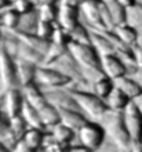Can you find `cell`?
<instances>
[{
  "instance_id": "ba28073f",
  "label": "cell",
  "mask_w": 142,
  "mask_h": 152,
  "mask_svg": "<svg viewBox=\"0 0 142 152\" xmlns=\"http://www.w3.org/2000/svg\"><path fill=\"white\" fill-rule=\"evenodd\" d=\"M15 87H20L15 58L0 48V93Z\"/></svg>"
},
{
  "instance_id": "3957f363",
  "label": "cell",
  "mask_w": 142,
  "mask_h": 152,
  "mask_svg": "<svg viewBox=\"0 0 142 152\" xmlns=\"http://www.w3.org/2000/svg\"><path fill=\"white\" fill-rule=\"evenodd\" d=\"M72 96L76 101L77 108L84 113L90 120H98L108 111L105 100L95 96L90 88L71 86Z\"/></svg>"
},
{
  "instance_id": "2e32d148",
  "label": "cell",
  "mask_w": 142,
  "mask_h": 152,
  "mask_svg": "<svg viewBox=\"0 0 142 152\" xmlns=\"http://www.w3.org/2000/svg\"><path fill=\"white\" fill-rule=\"evenodd\" d=\"M58 111H59V122L66 124L68 127H71L75 132H77L88 120V118L80 109H58Z\"/></svg>"
},
{
  "instance_id": "277c9868",
  "label": "cell",
  "mask_w": 142,
  "mask_h": 152,
  "mask_svg": "<svg viewBox=\"0 0 142 152\" xmlns=\"http://www.w3.org/2000/svg\"><path fill=\"white\" fill-rule=\"evenodd\" d=\"M106 133L98 120H87L76 132V141L91 152H99L106 144Z\"/></svg>"
},
{
  "instance_id": "f6af8a7d",
  "label": "cell",
  "mask_w": 142,
  "mask_h": 152,
  "mask_svg": "<svg viewBox=\"0 0 142 152\" xmlns=\"http://www.w3.org/2000/svg\"><path fill=\"white\" fill-rule=\"evenodd\" d=\"M117 1L122 4V6H124L126 8H130V7H133V6H135L139 0H117Z\"/></svg>"
},
{
  "instance_id": "f35d334b",
  "label": "cell",
  "mask_w": 142,
  "mask_h": 152,
  "mask_svg": "<svg viewBox=\"0 0 142 152\" xmlns=\"http://www.w3.org/2000/svg\"><path fill=\"white\" fill-rule=\"evenodd\" d=\"M68 147H69V145H63V144H59V142L54 141L51 144H48L47 147L43 149V152H66Z\"/></svg>"
},
{
  "instance_id": "9c48e42d",
  "label": "cell",
  "mask_w": 142,
  "mask_h": 152,
  "mask_svg": "<svg viewBox=\"0 0 142 152\" xmlns=\"http://www.w3.org/2000/svg\"><path fill=\"white\" fill-rule=\"evenodd\" d=\"M57 4H58L57 25L62 26V28L71 32L76 25H79L82 22L80 4L75 3L73 0H59Z\"/></svg>"
},
{
  "instance_id": "ac0fdd59",
  "label": "cell",
  "mask_w": 142,
  "mask_h": 152,
  "mask_svg": "<svg viewBox=\"0 0 142 152\" xmlns=\"http://www.w3.org/2000/svg\"><path fill=\"white\" fill-rule=\"evenodd\" d=\"M47 132L51 134L54 141L59 142V144L71 145L76 141V132L72 130L71 127H68L66 124L61 123V122L57 123L55 126H52L51 129H48Z\"/></svg>"
},
{
  "instance_id": "d6a6232c",
  "label": "cell",
  "mask_w": 142,
  "mask_h": 152,
  "mask_svg": "<svg viewBox=\"0 0 142 152\" xmlns=\"http://www.w3.org/2000/svg\"><path fill=\"white\" fill-rule=\"evenodd\" d=\"M8 129L14 133V136L18 138V140H22V137L25 136V133L28 132V123L25 122V119L21 115L14 116V118H10L8 119Z\"/></svg>"
},
{
  "instance_id": "e575fe53",
  "label": "cell",
  "mask_w": 142,
  "mask_h": 152,
  "mask_svg": "<svg viewBox=\"0 0 142 152\" xmlns=\"http://www.w3.org/2000/svg\"><path fill=\"white\" fill-rule=\"evenodd\" d=\"M50 42H51V43H55V44H59V46H63V47H68V46L72 43L71 32L55 24V29H54V32H52V36H51V39H50Z\"/></svg>"
},
{
  "instance_id": "ab89813d",
  "label": "cell",
  "mask_w": 142,
  "mask_h": 152,
  "mask_svg": "<svg viewBox=\"0 0 142 152\" xmlns=\"http://www.w3.org/2000/svg\"><path fill=\"white\" fill-rule=\"evenodd\" d=\"M12 152H35V151H33L24 140H20L17 142L15 147L12 148Z\"/></svg>"
},
{
  "instance_id": "6f0895ef",
  "label": "cell",
  "mask_w": 142,
  "mask_h": 152,
  "mask_svg": "<svg viewBox=\"0 0 142 152\" xmlns=\"http://www.w3.org/2000/svg\"><path fill=\"white\" fill-rule=\"evenodd\" d=\"M40 152H43V151H40Z\"/></svg>"
},
{
  "instance_id": "f546056e",
  "label": "cell",
  "mask_w": 142,
  "mask_h": 152,
  "mask_svg": "<svg viewBox=\"0 0 142 152\" xmlns=\"http://www.w3.org/2000/svg\"><path fill=\"white\" fill-rule=\"evenodd\" d=\"M21 116L25 119V122L28 123L29 127H35V129H44L43 122L40 119L39 111L36 108H33L32 105H29L28 102H25L21 111Z\"/></svg>"
},
{
  "instance_id": "9f6ffc18",
  "label": "cell",
  "mask_w": 142,
  "mask_h": 152,
  "mask_svg": "<svg viewBox=\"0 0 142 152\" xmlns=\"http://www.w3.org/2000/svg\"><path fill=\"white\" fill-rule=\"evenodd\" d=\"M139 1H141V3H142V0H139Z\"/></svg>"
},
{
  "instance_id": "d6986e66",
  "label": "cell",
  "mask_w": 142,
  "mask_h": 152,
  "mask_svg": "<svg viewBox=\"0 0 142 152\" xmlns=\"http://www.w3.org/2000/svg\"><path fill=\"white\" fill-rule=\"evenodd\" d=\"M20 17L21 14L15 11L10 4L0 10V26L3 28L4 32H15L18 24H20Z\"/></svg>"
},
{
  "instance_id": "7dc6e473",
  "label": "cell",
  "mask_w": 142,
  "mask_h": 152,
  "mask_svg": "<svg viewBox=\"0 0 142 152\" xmlns=\"http://www.w3.org/2000/svg\"><path fill=\"white\" fill-rule=\"evenodd\" d=\"M11 4V0H0V10Z\"/></svg>"
},
{
  "instance_id": "4316f807",
  "label": "cell",
  "mask_w": 142,
  "mask_h": 152,
  "mask_svg": "<svg viewBox=\"0 0 142 152\" xmlns=\"http://www.w3.org/2000/svg\"><path fill=\"white\" fill-rule=\"evenodd\" d=\"M39 111V115H40V119L43 122V126L46 130L51 129L52 126H55L57 123H59V111L58 108H55L54 105H51L50 102L42 107Z\"/></svg>"
},
{
  "instance_id": "30bf717a",
  "label": "cell",
  "mask_w": 142,
  "mask_h": 152,
  "mask_svg": "<svg viewBox=\"0 0 142 152\" xmlns=\"http://www.w3.org/2000/svg\"><path fill=\"white\" fill-rule=\"evenodd\" d=\"M24 104L25 98L21 87L10 88V90L0 93V108L8 119L21 115Z\"/></svg>"
},
{
  "instance_id": "db71d44e",
  "label": "cell",
  "mask_w": 142,
  "mask_h": 152,
  "mask_svg": "<svg viewBox=\"0 0 142 152\" xmlns=\"http://www.w3.org/2000/svg\"><path fill=\"white\" fill-rule=\"evenodd\" d=\"M73 1H75V3H77V4H82L83 1H86V0H73Z\"/></svg>"
},
{
  "instance_id": "f907efd6",
  "label": "cell",
  "mask_w": 142,
  "mask_h": 152,
  "mask_svg": "<svg viewBox=\"0 0 142 152\" xmlns=\"http://www.w3.org/2000/svg\"><path fill=\"white\" fill-rule=\"evenodd\" d=\"M128 152H142V147H133Z\"/></svg>"
},
{
  "instance_id": "603a6c76",
  "label": "cell",
  "mask_w": 142,
  "mask_h": 152,
  "mask_svg": "<svg viewBox=\"0 0 142 152\" xmlns=\"http://www.w3.org/2000/svg\"><path fill=\"white\" fill-rule=\"evenodd\" d=\"M114 37L120 42L122 44H126V46H134L137 43V32H135L134 28H131L128 24H122V25H117L112 29Z\"/></svg>"
},
{
  "instance_id": "f1b7e54d",
  "label": "cell",
  "mask_w": 142,
  "mask_h": 152,
  "mask_svg": "<svg viewBox=\"0 0 142 152\" xmlns=\"http://www.w3.org/2000/svg\"><path fill=\"white\" fill-rule=\"evenodd\" d=\"M14 35L18 37L20 42L36 48V50L40 51L43 56H44V53H46V50L48 48V46H50V42H48V40L42 39V37H39L36 33H14Z\"/></svg>"
},
{
  "instance_id": "e0dca14e",
  "label": "cell",
  "mask_w": 142,
  "mask_h": 152,
  "mask_svg": "<svg viewBox=\"0 0 142 152\" xmlns=\"http://www.w3.org/2000/svg\"><path fill=\"white\" fill-rule=\"evenodd\" d=\"M22 93H24L25 102H28L29 105H32L36 109H40L48 102L44 90L40 88L37 84H31V86L22 87Z\"/></svg>"
},
{
  "instance_id": "6da1fadb",
  "label": "cell",
  "mask_w": 142,
  "mask_h": 152,
  "mask_svg": "<svg viewBox=\"0 0 142 152\" xmlns=\"http://www.w3.org/2000/svg\"><path fill=\"white\" fill-rule=\"evenodd\" d=\"M99 124L106 133V140L119 152H128L133 148V142L124 124L123 113L120 111L108 109L98 119Z\"/></svg>"
},
{
  "instance_id": "83f0119b",
  "label": "cell",
  "mask_w": 142,
  "mask_h": 152,
  "mask_svg": "<svg viewBox=\"0 0 142 152\" xmlns=\"http://www.w3.org/2000/svg\"><path fill=\"white\" fill-rule=\"evenodd\" d=\"M37 24H39V17H37L36 10L26 12V14H21L18 28L12 33H35Z\"/></svg>"
},
{
  "instance_id": "1f68e13d",
  "label": "cell",
  "mask_w": 142,
  "mask_h": 152,
  "mask_svg": "<svg viewBox=\"0 0 142 152\" xmlns=\"http://www.w3.org/2000/svg\"><path fill=\"white\" fill-rule=\"evenodd\" d=\"M66 51L68 47H63V46H59V44L50 42V46H48V48L46 50L43 56V65H52L59 57L63 56Z\"/></svg>"
},
{
  "instance_id": "b9f144b4",
  "label": "cell",
  "mask_w": 142,
  "mask_h": 152,
  "mask_svg": "<svg viewBox=\"0 0 142 152\" xmlns=\"http://www.w3.org/2000/svg\"><path fill=\"white\" fill-rule=\"evenodd\" d=\"M7 129H8V118L4 115V112L1 111V108H0V136H1Z\"/></svg>"
},
{
  "instance_id": "ffe728a7",
  "label": "cell",
  "mask_w": 142,
  "mask_h": 152,
  "mask_svg": "<svg viewBox=\"0 0 142 152\" xmlns=\"http://www.w3.org/2000/svg\"><path fill=\"white\" fill-rule=\"evenodd\" d=\"M126 24H128L131 28L135 29L137 32V43L142 44V3H138L133 6V7L127 8V18H126Z\"/></svg>"
},
{
  "instance_id": "c3c4849f",
  "label": "cell",
  "mask_w": 142,
  "mask_h": 152,
  "mask_svg": "<svg viewBox=\"0 0 142 152\" xmlns=\"http://www.w3.org/2000/svg\"><path fill=\"white\" fill-rule=\"evenodd\" d=\"M134 102L137 104V107H138V109L141 111V113H142V96L141 97H138L137 100H134Z\"/></svg>"
},
{
  "instance_id": "681fc988",
  "label": "cell",
  "mask_w": 142,
  "mask_h": 152,
  "mask_svg": "<svg viewBox=\"0 0 142 152\" xmlns=\"http://www.w3.org/2000/svg\"><path fill=\"white\" fill-rule=\"evenodd\" d=\"M3 37H4V31H3V28L0 26V47H1V43H3Z\"/></svg>"
},
{
  "instance_id": "f5cc1de1",
  "label": "cell",
  "mask_w": 142,
  "mask_h": 152,
  "mask_svg": "<svg viewBox=\"0 0 142 152\" xmlns=\"http://www.w3.org/2000/svg\"><path fill=\"white\" fill-rule=\"evenodd\" d=\"M137 79H138V82L141 83V86H142V73H137V75H134Z\"/></svg>"
},
{
  "instance_id": "4dcf8cb0",
  "label": "cell",
  "mask_w": 142,
  "mask_h": 152,
  "mask_svg": "<svg viewBox=\"0 0 142 152\" xmlns=\"http://www.w3.org/2000/svg\"><path fill=\"white\" fill-rule=\"evenodd\" d=\"M36 12H37L39 21H46V22L57 24L58 4H43V6H39V7H36Z\"/></svg>"
},
{
  "instance_id": "d4e9b609",
  "label": "cell",
  "mask_w": 142,
  "mask_h": 152,
  "mask_svg": "<svg viewBox=\"0 0 142 152\" xmlns=\"http://www.w3.org/2000/svg\"><path fill=\"white\" fill-rule=\"evenodd\" d=\"M15 58H20V60L28 61L35 65H43V54L40 51H37L36 48L31 47L28 44L20 42V46H18V51H17V57Z\"/></svg>"
},
{
  "instance_id": "8fae6325",
  "label": "cell",
  "mask_w": 142,
  "mask_h": 152,
  "mask_svg": "<svg viewBox=\"0 0 142 152\" xmlns=\"http://www.w3.org/2000/svg\"><path fill=\"white\" fill-rule=\"evenodd\" d=\"M82 22L92 31H105L101 18V0H86L80 4Z\"/></svg>"
},
{
  "instance_id": "484cf974",
  "label": "cell",
  "mask_w": 142,
  "mask_h": 152,
  "mask_svg": "<svg viewBox=\"0 0 142 152\" xmlns=\"http://www.w3.org/2000/svg\"><path fill=\"white\" fill-rule=\"evenodd\" d=\"M113 87H114V82L105 75L99 76L98 79L94 80V82L90 84L91 91L94 93L95 96H98L99 98H102V100H105V98L111 94Z\"/></svg>"
},
{
  "instance_id": "52a82bcc",
  "label": "cell",
  "mask_w": 142,
  "mask_h": 152,
  "mask_svg": "<svg viewBox=\"0 0 142 152\" xmlns=\"http://www.w3.org/2000/svg\"><path fill=\"white\" fill-rule=\"evenodd\" d=\"M35 84H37L43 90H51V88L59 87H69L72 86L71 80L65 75L59 72L54 66H47V65H40L36 73Z\"/></svg>"
},
{
  "instance_id": "ee69618b",
  "label": "cell",
  "mask_w": 142,
  "mask_h": 152,
  "mask_svg": "<svg viewBox=\"0 0 142 152\" xmlns=\"http://www.w3.org/2000/svg\"><path fill=\"white\" fill-rule=\"evenodd\" d=\"M32 1H33L36 7H39V6H43V4H57L59 0H32Z\"/></svg>"
},
{
  "instance_id": "8d00e7d4",
  "label": "cell",
  "mask_w": 142,
  "mask_h": 152,
  "mask_svg": "<svg viewBox=\"0 0 142 152\" xmlns=\"http://www.w3.org/2000/svg\"><path fill=\"white\" fill-rule=\"evenodd\" d=\"M11 6L20 14H26V12H31L33 10H36V6L33 4L32 0H12Z\"/></svg>"
},
{
  "instance_id": "5bb4252c",
  "label": "cell",
  "mask_w": 142,
  "mask_h": 152,
  "mask_svg": "<svg viewBox=\"0 0 142 152\" xmlns=\"http://www.w3.org/2000/svg\"><path fill=\"white\" fill-rule=\"evenodd\" d=\"M15 64H17V77H18L20 87L22 88L26 87V86H31V84H35L36 73H37L39 65L20 60V58H15Z\"/></svg>"
},
{
  "instance_id": "7c38bea8",
  "label": "cell",
  "mask_w": 142,
  "mask_h": 152,
  "mask_svg": "<svg viewBox=\"0 0 142 152\" xmlns=\"http://www.w3.org/2000/svg\"><path fill=\"white\" fill-rule=\"evenodd\" d=\"M46 98L51 105H54L58 109H79L76 105V101L72 96L71 86L69 87H59L44 90Z\"/></svg>"
},
{
  "instance_id": "5b68a950",
  "label": "cell",
  "mask_w": 142,
  "mask_h": 152,
  "mask_svg": "<svg viewBox=\"0 0 142 152\" xmlns=\"http://www.w3.org/2000/svg\"><path fill=\"white\" fill-rule=\"evenodd\" d=\"M47 66H54L55 69H58L62 75H65L68 79L71 80L72 86L88 88V84H87L86 79H84L83 71L79 66V64L75 61V58L71 56L69 51H66L63 56L59 57L52 65H47Z\"/></svg>"
},
{
  "instance_id": "816d5d0a",
  "label": "cell",
  "mask_w": 142,
  "mask_h": 152,
  "mask_svg": "<svg viewBox=\"0 0 142 152\" xmlns=\"http://www.w3.org/2000/svg\"><path fill=\"white\" fill-rule=\"evenodd\" d=\"M99 152H119L117 149H112V148H109V149H106V148H102Z\"/></svg>"
},
{
  "instance_id": "7402d4cb",
  "label": "cell",
  "mask_w": 142,
  "mask_h": 152,
  "mask_svg": "<svg viewBox=\"0 0 142 152\" xmlns=\"http://www.w3.org/2000/svg\"><path fill=\"white\" fill-rule=\"evenodd\" d=\"M105 102H106L108 109H112V111H124L126 107L131 102V100L124 94V93L117 88L116 86L113 87V90L111 91V94L105 98Z\"/></svg>"
},
{
  "instance_id": "bcb514c9",
  "label": "cell",
  "mask_w": 142,
  "mask_h": 152,
  "mask_svg": "<svg viewBox=\"0 0 142 152\" xmlns=\"http://www.w3.org/2000/svg\"><path fill=\"white\" fill-rule=\"evenodd\" d=\"M0 152H12L11 148H8L7 145H4L1 141H0Z\"/></svg>"
},
{
  "instance_id": "60d3db41",
  "label": "cell",
  "mask_w": 142,
  "mask_h": 152,
  "mask_svg": "<svg viewBox=\"0 0 142 152\" xmlns=\"http://www.w3.org/2000/svg\"><path fill=\"white\" fill-rule=\"evenodd\" d=\"M133 50H134V56H135V61L138 64V68L142 66V44L135 43L133 46Z\"/></svg>"
},
{
  "instance_id": "74e56055",
  "label": "cell",
  "mask_w": 142,
  "mask_h": 152,
  "mask_svg": "<svg viewBox=\"0 0 142 152\" xmlns=\"http://www.w3.org/2000/svg\"><path fill=\"white\" fill-rule=\"evenodd\" d=\"M0 141H1L4 145H7L8 148L12 149V148H14V147L17 145V142H18L20 140H18V138L14 136V133H12L10 129H7V130H6V132H4L3 134L0 136Z\"/></svg>"
},
{
  "instance_id": "836d02e7",
  "label": "cell",
  "mask_w": 142,
  "mask_h": 152,
  "mask_svg": "<svg viewBox=\"0 0 142 152\" xmlns=\"http://www.w3.org/2000/svg\"><path fill=\"white\" fill-rule=\"evenodd\" d=\"M72 42H77V43H90V36H91V29L87 26L86 24L80 22L79 25H76L75 28L71 31Z\"/></svg>"
},
{
  "instance_id": "8992f818",
  "label": "cell",
  "mask_w": 142,
  "mask_h": 152,
  "mask_svg": "<svg viewBox=\"0 0 142 152\" xmlns=\"http://www.w3.org/2000/svg\"><path fill=\"white\" fill-rule=\"evenodd\" d=\"M122 113L133 147H142V113L137 104L131 101Z\"/></svg>"
},
{
  "instance_id": "11a10c76",
  "label": "cell",
  "mask_w": 142,
  "mask_h": 152,
  "mask_svg": "<svg viewBox=\"0 0 142 152\" xmlns=\"http://www.w3.org/2000/svg\"><path fill=\"white\" fill-rule=\"evenodd\" d=\"M138 73H142V66H141V68L138 69Z\"/></svg>"
},
{
  "instance_id": "7a4b0ae2",
  "label": "cell",
  "mask_w": 142,
  "mask_h": 152,
  "mask_svg": "<svg viewBox=\"0 0 142 152\" xmlns=\"http://www.w3.org/2000/svg\"><path fill=\"white\" fill-rule=\"evenodd\" d=\"M68 51L71 53V56L82 68L84 79L90 88V84L103 75L101 72V56L95 51V48L90 43L72 42L68 46Z\"/></svg>"
},
{
  "instance_id": "680465c9",
  "label": "cell",
  "mask_w": 142,
  "mask_h": 152,
  "mask_svg": "<svg viewBox=\"0 0 142 152\" xmlns=\"http://www.w3.org/2000/svg\"><path fill=\"white\" fill-rule=\"evenodd\" d=\"M11 1H12V0H11Z\"/></svg>"
},
{
  "instance_id": "7bdbcfd3",
  "label": "cell",
  "mask_w": 142,
  "mask_h": 152,
  "mask_svg": "<svg viewBox=\"0 0 142 152\" xmlns=\"http://www.w3.org/2000/svg\"><path fill=\"white\" fill-rule=\"evenodd\" d=\"M66 152H91L90 149H87L84 145L79 144V142H73L68 147V151Z\"/></svg>"
},
{
  "instance_id": "cb8c5ba5",
  "label": "cell",
  "mask_w": 142,
  "mask_h": 152,
  "mask_svg": "<svg viewBox=\"0 0 142 152\" xmlns=\"http://www.w3.org/2000/svg\"><path fill=\"white\" fill-rule=\"evenodd\" d=\"M103 3H105L108 11H109V15H111L112 22H113L114 26L126 24L127 8L124 6H122L117 0H103Z\"/></svg>"
},
{
  "instance_id": "44dd1931",
  "label": "cell",
  "mask_w": 142,
  "mask_h": 152,
  "mask_svg": "<svg viewBox=\"0 0 142 152\" xmlns=\"http://www.w3.org/2000/svg\"><path fill=\"white\" fill-rule=\"evenodd\" d=\"M46 134H47V130H46V129L29 127L28 132L25 133V136L22 137V140H24L35 152H40V151H43Z\"/></svg>"
},
{
  "instance_id": "9a60e30c",
  "label": "cell",
  "mask_w": 142,
  "mask_h": 152,
  "mask_svg": "<svg viewBox=\"0 0 142 152\" xmlns=\"http://www.w3.org/2000/svg\"><path fill=\"white\" fill-rule=\"evenodd\" d=\"M114 86L120 88L131 101L137 100L138 97L142 96V86L138 82V79L133 75H126L123 77H119L114 80Z\"/></svg>"
},
{
  "instance_id": "4fadbf2b",
  "label": "cell",
  "mask_w": 142,
  "mask_h": 152,
  "mask_svg": "<svg viewBox=\"0 0 142 152\" xmlns=\"http://www.w3.org/2000/svg\"><path fill=\"white\" fill-rule=\"evenodd\" d=\"M101 72L109 79L117 80L119 77H123L126 75H130V71L126 66V64L119 58L116 54L101 57Z\"/></svg>"
},
{
  "instance_id": "d590c367",
  "label": "cell",
  "mask_w": 142,
  "mask_h": 152,
  "mask_svg": "<svg viewBox=\"0 0 142 152\" xmlns=\"http://www.w3.org/2000/svg\"><path fill=\"white\" fill-rule=\"evenodd\" d=\"M54 29H55V24H52V22H46V21H39V24L36 26L35 33L39 37H42V39L50 42Z\"/></svg>"
}]
</instances>
